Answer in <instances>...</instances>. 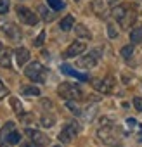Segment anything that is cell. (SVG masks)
Returning <instances> with one entry per match:
<instances>
[{
	"label": "cell",
	"instance_id": "9c48e42d",
	"mask_svg": "<svg viewBox=\"0 0 142 147\" xmlns=\"http://www.w3.org/2000/svg\"><path fill=\"white\" fill-rule=\"evenodd\" d=\"M12 130H16V125H14L12 121H7V123L4 125V128L0 130V147H9L7 137H9V133H11Z\"/></svg>",
	"mask_w": 142,
	"mask_h": 147
},
{
	"label": "cell",
	"instance_id": "8fae6325",
	"mask_svg": "<svg viewBox=\"0 0 142 147\" xmlns=\"http://www.w3.org/2000/svg\"><path fill=\"white\" fill-rule=\"evenodd\" d=\"M2 31L5 33V36H7V38H11V40H14V42H18V40L21 38V31H19L12 23L4 24V26H2Z\"/></svg>",
	"mask_w": 142,
	"mask_h": 147
},
{
	"label": "cell",
	"instance_id": "44dd1931",
	"mask_svg": "<svg viewBox=\"0 0 142 147\" xmlns=\"http://www.w3.org/2000/svg\"><path fill=\"white\" fill-rule=\"evenodd\" d=\"M75 33H76L78 36H82V38H90V36H92L90 31L87 30V26H83V24H78V26L75 28Z\"/></svg>",
	"mask_w": 142,
	"mask_h": 147
},
{
	"label": "cell",
	"instance_id": "2e32d148",
	"mask_svg": "<svg viewBox=\"0 0 142 147\" xmlns=\"http://www.w3.org/2000/svg\"><path fill=\"white\" fill-rule=\"evenodd\" d=\"M9 102H11V106H12V109H14V113L18 114V116H24V109H23V104L19 102V99L18 97H11L9 99Z\"/></svg>",
	"mask_w": 142,
	"mask_h": 147
},
{
	"label": "cell",
	"instance_id": "4fadbf2b",
	"mask_svg": "<svg viewBox=\"0 0 142 147\" xmlns=\"http://www.w3.org/2000/svg\"><path fill=\"white\" fill-rule=\"evenodd\" d=\"M28 61H30V50L24 49V47L16 49V62H18V66H23Z\"/></svg>",
	"mask_w": 142,
	"mask_h": 147
},
{
	"label": "cell",
	"instance_id": "8992f818",
	"mask_svg": "<svg viewBox=\"0 0 142 147\" xmlns=\"http://www.w3.org/2000/svg\"><path fill=\"white\" fill-rule=\"evenodd\" d=\"M76 133H78V126H76L75 123H68V125L61 130V133H59L61 144H69L71 140L76 137Z\"/></svg>",
	"mask_w": 142,
	"mask_h": 147
},
{
	"label": "cell",
	"instance_id": "4316f807",
	"mask_svg": "<svg viewBox=\"0 0 142 147\" xmlns=\"http://www.w3.org/2000/svg\"><path fill=\"white\" fill-rule=\"evenodd\" d=\"M38 12L42 14V18H43L45 21H52V19H54V16H52V14H50V12H49L43 5H40V7H38Z\"/></svg>",
	"mask_w": 142,
	"mask_h": 147
},
{
	"label": "cell",
	"instance_id": "7a4b0ae2",
	"mask_svg": "<svg viewBox=\"0 0 142 147\" xmlns=\"http://www.w3.org/2000/svg\"><path fill=\"white\" fill-rule=\"evenodd\" d=\"M24 75L35 82V83H43L45 82V75H47V69L40 64V62H31L28 64V67L24 69Z\"/></svg>",
	"mask_w": 142,
	"mask_h": 147
},
{
	"label": "cell",
	"instance_id": "f546056e",
	"mask_svg": "<svg viewBox=\"0 0 142 147\" xmlns=\"http://www.w3.org/2000/svg\"><path fill=\"white\" fill-rule=\"evenodd\" d=\"M43 40H45V31H42V33L37 36V40H35V47H42V45H43Z\"/></svg>",
	"mask_w": 142,
	"mask_h": 147
},
{
	"label": "cell",
	"instance_id": "484cf974",
	"mask_svg": "<svg viewBox=\"0 0 142 147\" xmlns=\"http://www.w3.org/2000/svg\"><path fill=\"white\" fill-rule=\"evenodd\" d=\"M47 4H49V7H52L54 11L64 9V2H62V0H47Z\"/></svg>",
	"mask_w": 142,
	"mask_h": 147
},
{
	"label": "cell",
	"instance_id": "83f0119b",
	"mask_svg": "<svg viewBox=\"0 0 142 147\" xmlns=\"http://www.w3.org/2000/svg\"><path fill=\"white\" fill-rule=\"evenodd\" d=\"M132 54H133V43H132V45H126V47L121 49V55H123L125 59H128Z\"/></svg>",
	"mask_w": 142,
	"mask_h": 147
},
{
	"label": "cell",
	"instance_id": "836d02e7",
	"mask_svg": "<svg viewBox=\"0 0 142 147\" xmlns=\"http://www.w3.org/2000/svg\"><path fill=\"white\" fill-rule=\"evenodd\" d=\"M126 125H128L130 128H133V126L137 125V121H135V119H132V118H128V119H126Z\"/></svg>",
	"mask_w": 142,
	"mask_h": 147
},
{
	"label": "cell",
	"instance_id": "7c38bea8",
	"mask_svg": "<svg viewBox=\"0 0 142 147\" xmlns=\"http://www.w3.org/2000/svg\"><path fill=\"white\" fill-rule=\"evenodd\" d=\"M0 66L2 67L12 66V52L9 49H0Z\"/></svg>",
	"mask_w": 142,
	"mask_h": 147
},
{
	"label": "cell",
	"instance_id": "d6a6232c",
	"mask_svg": "<svg viewBox=\"0 0 142 147\" xmlns=\"http://www.w3.org/2000/svg\"><path fill=\"white\" fill-rule=\"evenodd\" d=\"M7 94H9V90L5 88V85L2 83V80H0V99H4V97H5Z\"/></svg>",
	"mask_w": 142,
	"mask_h": 147
},
{
	"label": "cell",
	"instance_id": "ffe728a7",
	"mask_svg": "<svg viewBox=\"0 0 142 147\" xmlns=\"http://www.w3.org/2000/svg\"><path fill=\"white\" fill-rule=\"evenodd\" d=\"M19 140H21V133L18 130H12L9 133V137H7V144L9 145H16V144H19Z\"/></svg>",
	"mask_w": 142,
	"mask_h": 147
},
{
	"label": "cell",
	"instance_id": "9a60e30c",
	"mask_svg": "<svg viewBox=\"0 0 142 147\" xmlns=\"http://www.w3.org/2000/svg\"><path fill=\"white\" fill-rule=\"evenodd\" d=\"M133 21H135V12H132V11L126 9V14L120 19V26L121 28H130L133 24Z\"/></svg>",
	"mask_w": 142,
	"mask_h": 147
},
{
	"label": "cell",
	"instance_id": "603a6c76",
	"mask_svg": "<svg viewBox=\"0 0 142 147\" xmlns=\"http://www.w3.org/2000/svg\"><path fill=\"white\" fill-rule=\"evenodd\" d=\"M40 121H42V125H43V126L50 128V126H54V123H55V118H54L52 114H43Z\"/></svg>",
	"mask_w": 142,
	"mask_h": 147
},
{
	"label": "cell",
	"instance_id": "8d00e7d4",
	"mask_svg": "<svg viewBox=\"0 0 142 147\" xmlns=\"http://www.w3.org/2000/svg\"><path fill=\"white\" fill-rule=\"evenodd\" d=\"M54 147H62V145H54Z\"/></svg>",
	"mask_w": 142,
	"mask_h": 147
},
{
	"label": "cell",
	"instance_id": "e575fe53",
	"mask_svg": "<svg viewBox=\"0 0 142 147\" xmlns=\"http://www.w3.org/2000/svg\"><path fill=\"white\" fill-rule=\"evenodd\" d=\"M109 4H111V5H113V7H114V5H116V4H118V0H109Z\"/></svg>",
	"mask_w": 142,
	"mask_h": 147
},
{
	"label": "cell",
	"instance_id": "52a82bcc",
	"mask_svg": "<svg viewBox=\"0 0 142 147\" xmlns=\"http://www.w3.org/2000/svg\"><path fill=\"white\" fill-rule=\"evenodd\" d=\"M94 87L102 94H111L114 88V80L111 76H106L102 80H94Z\"/></svg>",
	"mask_w": 142,
	"mask_h": 147
},
{
	"label": "cell",
	"instance_id": "1f68e13d",
	"mask_svg": "<svg viewBox=\"0 0 142 147\" xmlns=\"http://www.w3.org/2000/svg\"><path fill=\"white\" fill-rule=\"evenodd\" d=\"M133 106L137 111H142V97H135L133 99Z\"/></svg>",
	"mask_w": 142,
	"mask_h": 147
},
{
	"label": "cell",
	"instance_id": "7402d4cb",
	"mask_svg": "<svg viewBox=\"0 0 142 147\" xmlns=\"http://www.w3.org/2000/svg\"><path fill=\"white\" fill-rule=\"evenodd\" d=\"M125 14H126V7H123V5H120V7H118V5H114V7H113V16H114L118 21H120Z\"/></svg>",
	"mask_w": 142,
	"mask_h": 147
},
{
	"label": "cell",
	"instance_id": "3957f363",
	"mask_svg": "<svg viewBox=\"0 0 142 147\" xmlns=\"http://www.w3.org/2000/svg\"><path fill=\"white\" fill-rule=\"evenodd\" d=\"M57 94L62 99H66V100H78L83 95L82 90H80V87L73 85V83H61L59 88H57Z\"/></svg>",
	"mask_w": 142,
	"mask_h": 147
},
{
	"label": "cell",
	"instance_id": "5bb4252c",
	"mask_svg": "<svg viewBox=\"0 0 142 147\" xmlns=\"http://www.w3.org/2000/svg\"><path fill=\"white\" fill-rule=\"evenodd\" d=\"M61 71H62V73H66V75H69V76H73V78L82 80V82H87V80H89V76H87V75H82V73L75 71L73 67L68 66V64H62V66H61Z\"/></svg>",
	"mask_w": 142,
	"mask_h": 147
},
{
	"label": "cell",
	"instance_id": "5b68a950",
	"mask_svg": "<svg viewBox=\"0 0 142 147\" xmlns=\"http://www.w3.org/2000/svg\"><path fill=\"white\" fill-rule=\"evenodd\" d=\"M16 14H18V18L24 23V24H30V26H33V24H37L38 23V16L33 12V11H30L28 7H23V5H18V9H16Z\"/></svg>",
	"mask_w": 142,
	"mask_h": 147
},
{
	"label": "cell",
	"instance_id": "d6986e66",
	"mask_svg": "<svg viewBox=\"0 0 142 147\" xmlns=\"http://www.w3.org/2000/svg\"><path fill=\"white\" fill-rule=\"evenodd\" d=\"M92 9H94L95 14L104 16V12H106V4L102 2V0H95V2H92Z\"/></svg>",
	"mask_w": 142,
	"mask_h": 147
},
{
	"label": "cell",
	"instance_id": "30bf717a",
	"mask_svg": "<svg viewBox=\"0 0 142 147\" xmlns=\"http://www.w3.org/2000/svg\"><path fill=\"white\" fill-rule=\"evenodd\" d=\"M97 64V57L90 52L89 55H85V57H80L78 61H76V66L78 67H82V69H90V67H94Z\"/></svg>",
	"mask_w": 142,
	"mask_h": 147
},
{
	"label": "cell",
	"instance_id": "d4e9b609",
	"mask_svg": "<svg viewBox=\"0 0 142 147\" xmlns=\"http://www.w3.org/2000/svg\"><path fill=\"white\" fill-rule=\"evenodd\" d=\"M21 92H23L24 95H35V97L40 95V88H38V87H33V85H31V87H24Z\"/></svg>",
	"mask_w": 142,
	"mask_h": 147
},
{
	"label": "cell",
	"instance_id": "d590c367",
	"mask_svg": "<svg viewBox=\"0 0 142 147\" xmlns=\"http://www.w3.org/2000/svg\"><path fill=\"white\" fill-rule=\"evenodd\" d=\"M23 147H31V145H28V144H24V145H23Z\"/></svg>",
	"mask_w": 142,
	"mask_h": 147
},
{
	"label": "cell",
	"instance_id": "f1b7e54d",
	"mask_svg": "<svg viewBox=\"0 0 142 147\" xmlns=\"http://www.w3.org/2000/svg\"><path fill=\"white\" fill-rule=\"evenodd\" d=\"M9 7H11L9 0H0V14H5V12H9Z\"/></svg>",
	"mask_w": 142,
	"mask_h": 147
},
{
	"label": "cell",
	"instance_id": "ba28073f",
	"mask_svg": "<svg viewBox=\"0 0 142 147\" xmlns=\"http://www.w3.org/2000/svg\"><path fill=\"white\" fill-rule=\"evenodd\" d=\"M87 50V45L82 42H73L66 50H64V57H78L80 54H83Z\"/></svg>",
	"mask_w": 142,
	"mask_h": 147
},
{
	"label": "cell",
	"instance_id": "277c9868",
	"mask_svg": "<svg viewBox=\"0 0 142 147\" xmlns=\"http://www.w3.org/2000/svg\"><path fill=\"white\" fill-rule=\"evenodd\" d=\"M26 135L31 138L33 145H37V147H45V145H49V144H50V138H49L43 131H40V130L26 128Z\"/></svg>",
	"mask_w": 142,
	"mask_h": 147
},
{
	"label": "cell",
	"instance_id": "cb8c5ba5",
	"mask_svg": "<svg viewBox=\"0 0 142 147\" xmlns=\"http://www.w3.org/2000/svg\"><path fill=\"white\" fill-rule=\"evenodd\" d=\"M66 107H68L71 113H73V114H76V116H80V114H82V109H80L73 100H66Z\"/></svg>",
	"mask_w": 142,
	"mask_h": 147
},
{
	"label": "cell",
	"instance_id": "4dcf8cb0",
	"mask_svg": "<svg viewBox=\"0 0 142 147\" xmlns=\"http://www.w3.org/2000/svg\"><path fill=\"white\" fill-rule=\"evenodd\" d=\"M108 35H109L111 38H116V35H118V31H116V28H114L113 24H109V26H108Z\"/></svg>",
	"mask_w": 142,
	"mask_h": 147
},
{
	"label": "cell",
	"instance_id": "e0dca14e",
	"mask_svg": "<svg viewBox=\"0 0 142 147\" xmlns=\"http://www.w3.org/2000/svg\"><path fill=\"white\" fill-rule=\"evenodd\" d=\"M130 42L132 43H140L142 42V28L140 26L132 28V31H130Z\"/></svg>",
	"mask_w": 142,
	"mask_h": 147
},
{
	"label": "cell",
	"instance_id": "6da1fadb",
	"mask_svg": "<svg viewBox=\"0 0 142 147\" xmlns=\"http://www.w3.org/2000/svg\"><path fill=\"white\" fill-rule=\"evenodd\" d=\"M97 137H99L101 142H104L106 145H111V147H120V145H121V140H120V137L116 135V130H114L113 125L101 126L99 131H97Z\"/></svg>",
	"mask_w": 142,
	"mask_h": 147
},
{
	"label": "cell",
	"instance_id": "ac0fdd59",
	"mask_svg": "<svg viewBox=\"0 0 142 147\" xmlns=\"http://www.w3.org/2000/svg\"><path fill=\"white\" fill-rule=\"evenodd\" d=\"M73 24H75V18H73V16H66V18L61 21V30H62V31H69L71 28H73Z\"/></svg>",
	"mask_w": 142,
	"mask_h": 147
}]
</instances>
